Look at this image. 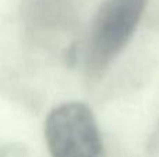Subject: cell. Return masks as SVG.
<instances>
[{
  "mask_svg": "<svg viewBox=\"0 0 159 157\" xmlns=\"http://www.w3.org/2000/svg\"><path fill=\"white\" fill-rule=\"evenodd\" d=\"M147 3L148 0H102L88 38L87 71L89 77H102L129 45Z\"/></svg>",
  "mask_w": 159,
  "mask_h": 157,
  "instance_id": "6da1fadb",
  "label": "cell"
},
{
  "mask_svg": "<svg viewBox=\"0 0 159 157\" xmlns=\"http://www.w3.org/2000/svg\"><path fill=\"white\" fill-rule=\"evenodd\" d=\"M0 157H28V152L22 145H7L2 149Z\"/></svg>",
  "mask_w": 159,
  "mask_h": 157,
  "instance_id": "277c9868",
  "label": "cell"
},
{
  "mask_svg": "<svg viewBox=\"0 0 159 157\" xmlns=\"http://www.w3.org/2000/svg\"><path fill=\"white\" fill-rule=\"evenodd\" d=\"M147 155L148 157H159V121L155 125L151 136L147 143Z\"/></svg>",
  "mask_w": 159,
  "mask_h": 157,
  "instance_id": "3957f363",
  "label": "cell"
},
{
  "mask_svg": "<svg viewBox=\"0 0 159 157\" xmlns=\"http://www.w3.org/2000/svg\"><path fill=\"white\" fill-rule=\"evenodd\" d=\"M45 141L50 157H99L102 138L89 106L64 102L45 120Z\"/></svg>",
  "mask_w": 159,
  "mask_h": 157,
  "instance_id": "7a4b0ae2",
  "label": "cell"
}]
</instances>
